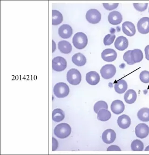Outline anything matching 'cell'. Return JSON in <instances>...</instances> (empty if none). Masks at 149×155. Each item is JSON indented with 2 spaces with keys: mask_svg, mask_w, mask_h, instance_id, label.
Segmentation results:
<instances>
[{
  "mask_svg": "<svg viewBox=\"0 0 149 155\" xmlns=\"http://www.w3.org/2000/svg\"><path fill=\"white\" fill-rule=\"evenodd\" d=\"M55 135L61 139L67 138L71 135V126L66 123H61L55 126L54 129Z\"/></svg>",
  "mask_w": 149,
  "mask_h": 155,
  "instance_id": "cell-1",
  "label": "cell"
},
{
  "mask_svg": "<svg viewBox=\"0 0 149 155\" xmlns=\"http://www.w3.org/2000/svg\"><path fill=\"white\" fill-rule=\"evenodd\" d=\"M74 46L78 49H82L88 44V38L84 33L78 32L74 35L72 39Z\"/></svg>",
  "mask_w": 149,
  "mask_h": 155,
  "instance_id": "cell-2",
  "label": "cell"
},
{
  "mask_svg": "<svg viewBox=\"0 0 149 155\" xmlns=\"http://www.w3.org/2000/svg\"><path fill=\"white\" fill-rule=\"evenodd\" d=\"M54 93L56 97L59 98L66 97L70 93V88L66 84L63 82L58 83L55 85Z\"/></svg>",
  "mask_w": 149,
  "mask_h": 155,
  "instance_id": "cell-3",
  "label": "cell"
},
{
  "mask_svg": "<svg viewBox=\"0 0 149 155\" xmlns=\"http://www.w3.org/2000/svg\"><path fill=\"white\" fill-rule=\"evenodd\" d=\"M68 82L73 85H78L82 80V75L79 71L76 69L69 70L67 74Z\"/></svg>",
  "mask_w": 149,
  "mask_h": 155,
  "instance_id": "cell-4",
  "label": "cell"
},
{
  "mask_svg": "<svg viewBox=\"0 0 149 155\" xmlns=\"http://www.w3.org/2000/svg\"><path fill=\"white\" fill-rule=\"evenodd\" d=\"M67 61L64 58L57 57L54 58L52 61V69L55 71L61 72L64 71L66 68Z\"/></svg>",
  "mask_w": 149,
  "mask_h": 155,
  "instance_id": "cell-5",
  "label": "cell"
},
{
  "mask_svg": "<svg viewBox=\"0 0 149 155\" xmlns=\"http://www.w3.org/2000/svg\"><path fill=\"white\" fill-rule=\"evenodd\" d=\"M116 73V67L112 64L105 65L100 70L101 76L105 79H109L113 78Z\"/></svg>",
  "mask_w": 149,
  "mask_h": 155,
  "instance_id": "cell-6",
  "label": "cell"
},
{
  "mask_svg": "<svg viewBox=\"0 0 149 155\" xmlns=\"http://www.w3.org/2000/svg\"><path fill=\"white\" fill-rule=\"evenodd\" d=\"M86 18L90 23L97 24L101 21V14L97 9H91L87 12Z\"/></svg>",
  "mask_w": 149,
  "mask_h": 155,
  "instance_id": "cell-7",
  "label": "cell"
},
{
  "mask_svg": "<svg viewBox=\"0 0 149 155\" xmlns=\"http://www.w3.org/2000/svg\"><path fill=\"white\" fill-rule=\"evenodd\" d=\"M135 134L138 138L143 139L147 137L149 134V127L145 124H138L135 128Z\"/></svg>",
  "mask_w": 149,
  "mask_h": 155,
  "instance_id": "cell-8",
  "label": "cell"
},
{
  "mask_svg": "<svg viewBox=\"0 0 149 155\" xmlns=\"http://www.w3.org/2000/svg\"><path fill=\"white\" fill-rule=\"evenodd\" d=\"M138 31L142 34H146L149 33V18L143 17L137 22Z\"/></svg>",
  "mask_w": 149,
  "mask_h": 155,
  "instance_id": "cell-9",
  "label": "cell"
},
{
  "mask_svg": "<svg viewBox=\"0 0 149 155\" xmlns=\"http://www.w3.org/2000/svg\"><path fill=\"white\" fill-rule=\"evenodd\" d=\"M101 57L105 61L111 62L114 61L117 58V53L114 49L107 48L102 52Z\"/></svg>",
  "mask_w": 149,
  "mask_h": 155,
  "instance_id": "cell-10",
  "label": "cell"
},
{
  "mask_svg": "<svg viewBox=\"0 0 149 155\" xmlns=\"http://www.w3.org/2000/svg\"><path fill=\"white\" fill-rule=\"evenodd\" d=\"M116 138V134L114 130L108 129L103 132L102 140L106 144H111L115 141Z\"/></svg>",
  "mask_w": 149,
  "mask_h": 155,
  "instance_id": "cell-11",
  "label": "cell"
},
{
  "mask_svg": "<svg viewBox=\"0 0 149 155\" xmlns=\"http://www.w3.org/2000/svg\"><path fill=\"white\" fill-rule=\"evenodd\" d=\"M73 33L71 27L68 24H63L58 29L59 35L64 39L71 38Z\"/></svg>",
  "mask_w": 149,
  "mask_h": 155,
  "instance_id": "cell-12",
  "label": "cell"
},
{
  "mask_svg": "<svg viewBox=\"0 0 149 155\" xmlns=\"http://www.w3.org/2000/svg\"><path fill=\"white\" fill-rule=\"evenodd\" d=\"M108 19L109 22L112 25H117L121 23L123 20V17L120 12L113 11L109 14Z\"/></svg>",
  "mask_w": 149,
  "mask_h": 155,
  "instance_id": "cell-13",
  "label": "cell"
},
{
  "mask_svg": "<svg viewBox=\"0 0 149 155\" xmlns=\"http://www.w3.org/2000/svg\"><path fill=\"white\" fill-rule=\"evenodd\" d=\"M111 110L114 114L119 115L123 113L125 109V105L121 100H114L111 104Z\"/></svg>",
  "mask_w": 149,
  "mask_h": 155,
  "instance_id": "cell-14",
  "label": "cell"
},
{
  "mask_svg": "<svg viewBox=\"0 0 149 155\" xmlns=\"http://www.w3.org/2000/svg\"><path fill=\"white\" fill-rule=\"evenodd\" d=\"M122 29L124 33L127 36H132L136 32V28L133 23L130 21H125L122 24Z\"/></svg>",
  "mask_w": 149,
  "mask_h": 155,
  "instance_id": "cell-15",
  "label": "cell"
},
{
  "mask_svg": "<svg viewBox=\"0 0 149 155\" xmlns=\"http://www.w3.org/2000/svg\"><path fill=\"white\" fill-rule=\"evenodd\" d=\"M100 78L98 73L95 71L87 73L86 76L87 82L91 85H96L100 81Z\"/></svg>",
  "mask_w": 149,
  "mask_h": 155,
  "instance_id": "cell-16",
  "label": "cell"
},
{
  "mask_svg": "<svg viewBox=\"0 0 149 155\" xmlns=\"http://www.w3.org/2000/svg\"><path fill=\"white\" fill-rule=\"evenodd\" d=\"M115 47L118 50L123 51L128 48L129 45V41L125 37L120 36L118 37L115 41Z\"/></svg>",
  "mask_w": 149,
  "mask_h": 155,
  "instance_id": "cell-17",
  "label": "cell"
},
{
  "mask_svg": "<svg viewBox=\"0 0 149 155\" xmlns=\"http://www.w3.org/2000/svg\"><path fill=\"white\" fill-rule=\"evenodd\" d=\"M118 124L119 127L123 129L129 128L131 124V119L128 115H121L118 118Z\"/></svg>",
  "mask_w": 149,
  "mask_h": 155,
  "instance_id": "cell-18",
  "label": "cell"
},
{
  "mask_svg": "<svg viewBox=\"0 0 149 155\" xmlns=\"http://www.w3.org/2000/svg\"><path fill=\"white\" fill-rule=\"evenodd\" d=\"M72 61L76 65L81 67L85 64L87 60L84 54L81 53H78L73 55Z\"/></svg>",
  "mask_w": 149,
  "mask_h": 155,
  "instance_id": "cell-19",
  "label": "cell"
},
{
  "mask_svg": "<svg viewBox=\"0 0 149 155\" xmlns=\"http://www.w3.org/2000/svg\"><path fill=\"white\" fill-rule=\"evenodd\" d=\"M58 47L60 51L65 54H70L72 49L71 43L67 41H60L58 43Z\"/></svg>",
  "mask_w": 149,
  "mask_h": 155,
  "instance_id": "cell-20",
  "label": "cell"
},
{
  "mask_svg": "<svg viewBox=\"0 0 149 155\" xmlns=\"http://www.w3.org/2000/svg\"><path fill=\"white\" fill-rule=\"evenodd\" d=\"M128 88V85L125 80L120 79L117 81L114 85L115 91L118 94H123L125 92Z\"/></svg>",
  "mask_w": 149,
  "mask_h": 155,
  "instance_id": "cell-21",
  "label": "cell"
},
{
  "mask_svg": "<svg viewBox=\"0 0 149 155\" xmlns=\"http://www.w3.org/2000/svg\"><path fill=\"white\" fill-rule=\"evenodd\" d=\"M137 98V95L136 91L132 89L128 90L124 96V99L125 102L130 104H133L136 101Z\"/></svg>",
  "mask_w": 149,
  "mask_h": 155,
  "instance_id": "cell-22",
  "label": "cell"
},
{
  "mask_svg": "<svg viewBox=\"0 0 149 155\" xmlns=\"http://www.w3.org/2000/svg\"><path fill=\"white\" fill-rule=\"evenodd\" d=\"M131 57L132 61L135 64L139 63L143 59V53L140 49H133L131 51Z\"/></svg>",
  "mask_w": 149,
  "mask_h": 155,
  "instance_id": "cell-23",
  "label": "cell"
},
{
  "mask_svg": "<svg viewBox=\"0 0 149 155\" xmlns=\"http://www.w3.org/2000/svg\"><path fill=\"white\" fill-rule=\"evenodd\" d=\"M138 119L144 122L149 121V108H143L140 109L137 114Z\"/></svg>",
  "mask_w": 149,
  "mask_h": 155,
  "instance_id": "cell-24",
  "label": "cell"
},
{
  "mask_svg": "<svg viewBox=\"0 0 149 155\" xmlns=\"http://www.w3.org/2000/svg\"><path fill=\"white\" fill-rule=\"evenodd\" d=\"M52 117L54 122H61L65 119V114L64 111L61 109H56L53 111Z\"/></svg>",
  "mask_w": 149,
  "mask_h": 155,
  "instance_id": "cell-25",
  "label": "cell"
},
{
  "mask_svg": "<svg viewBox=\"0 0 149 155\" xmlns=\"http://www.w3.org/2000/svg\"><path fill=\"white\" fill-rule=\"evenodd\" d=\"M111 113L108 110L102 109L98 112L97 118L99 121L105 122L111 118Z\"/></svg>",
  "mask_w": 149,
  "mask_h": 155,
  "instance_id": "cell-26",
  "label": "cell"
},
{
  "mask_svg": "<svg viewBox=\"0 0 149 155\" xmlns=\"http://www.w3.org/2000/svg\"><path fill=\"white\" fill-rule=\"evenodd\" d=\"M63 21V16L58 10H52V25H58Z\"/></svg>",
  "mask_w": 149,
  "mask_h": 155,
  "instance_id": "cell-27",
  "label": "cell"
},
{
  "mask_svg": "<svg viewBox=\"0 0 149 155\" xmlns=\"http://www.w3.org/2000/svg\"><path fill=\"white\" fill-rule=\"evenodd\" d=\"M131 148L133 151H142L144 148V145L142 141L136 139L132 142Z\"/></svg>",
  "mask_w": 149,
  "mask_h": 155,
  "instance_id": "cell-28",
  "label": "cell"
},
{
  "mask_svg": "<svg viewBox=\"0 0 149 155\" xmlns=\"http://www.w3.org/2000/svg\"><path fill=\"white\" fill-rule=\"evenodd\" d=\"M108 106L107 103L104 101H99L94 105V110L95 113L98 114L99 111L102 109L108 110Z\"/></svg>",
  "mask_w": 149,
  "mask_h": 155,
  "instance_id": "cell-29",
  "label": "cell"
},
{
  "mask_svg": "<svg viewBox=\"0 0 149 155\" xmlns=\"http://www.w3.org/2000/svg\"><path fill=\"white\" fill-rule=\"evenodd\" d=\"M115 38H116V35L113 34L107 35L104 38V45L105 46L110 45L114 42Z\"/></svg>",
  "mask_w": 149,
  "mask_h": 155,
  "instance_id": "cell-30",
  "label": "cell"
},
{
  "mask_svg": "<svg viewBox=\"0 0 149 155\" xmlns=\"http://www.w3.org/2000/svg\"><path fill=\"white\" fill-rule=\"evenodd\" d=\"M140 80L143 83L147 84L149 83V72L144 71L141 72L139 76Z\"/></svg>",
  "mask_w": 149,
  "mask_h": 155,
  "instance_id": "cell-31",
  "label": "cell"
},
{
  "mask_svg": "<svg viewBox=\"0 0 149 155\" xmlns=\"http://www.w3.org/2000/svg\"><path fill=\"white\" fill-rule=\"evenodd\" d=\"M131 51H132L131 50L127 51L124 54V55H123V59H124V61L126 62L128 64L130 65L135 64V63L132 61L131 57Z\"/></svg>",
  "mask_w": 149,
  "mask_h": 155,
  "instance_id": "cell-32",
  "label": "cell"
},
{
  "mask_svg": "<svg viewBox=\"0 0 149 155\" xmlns=\"http://www.w3.org/2000/svg\"><path fill=\"white\" fill-rule=\"evenodd\" d=\"M148 4L146 3H133V6L136 10L140 12L145 11L147 9Z\"/></svg>",
  "mask_w": 149,
  "mask_h": 155,
  "instance_id": "cell-33",
  "label": "cell"
},
{
  "mask_svg": "<svg viewBox=\"0 0 149 155\" xmlns=\"http://www.w3.org/2000/svg\"><path fill=\"white\" fill-rule=\"evenodd\" d=\"M103 6L105 9L108 10H112L113 9H116L119 4L118 3H113V4H110L109 3H103Z\"/></svg>",
  "mask_w": 149,
  "mask_h": 155,
  "instance_id": "cell-34",
  "label": "cell"
},
{
  "mask_svg": "<svg viewBox=\"0 0 149 155\" xmlns=\"http://www.w3.org/2000/svg\"><path fill=\"white\" fill-rule=\"evenodd\" d=\"M108 151H121L120 147L116 145H112L109 146L107 150Z\"/></svg>",
  "mask_w": 149,
  "mask_h": 155,
  "instance_id": "cell-35",
  "label": "cell"
},
{
  "mask_svg": "<svg viewBox=\"0 0 149 155\" xmlns=\"http://www.w3.org/2000/svg\"><path fill=\"white\" fill-rule=\"evenodd\" d=\"M58 142L57 139L53 137L52 138V151H55L58 149Z\"/></svg>",
  "mask_w": 149,
  "mask_h": 155,
  "instance_id": "cell-36",
  "label": "cell"
},
{
  "mask_svg": "<svg viewBox=\"0 0 149 155\" xmlns=\"http://www.w3.org/2000/svg\"><path fill=\"white\" fill-rule=\"evenodd\" d=\"M145 54V58L149 61V45H147L144 49Z\"/></svg>",
  "mask_w": 149,
  "mask_h": 155,
  "instance_id": "cell-37",
  "label": "cell"
},
{
  "mask_svg": "<svg viewBox=\"0 0 149 155\" xmlns=\"http://www.w3.org/2000/svg\"><path fill=\"white\" fill-rule=\"evenodd\" d=\"M53 42V52L55 50V43L54 41L53 40L52 41Z\"/></svg>",
  "mask_w": 149,
  "mask_h": 155,
  "instance_id": "cell-38",
  "label": "cell"
},
{
  "mask_svg": "<svg viewBox=\"0 0 149 155\" xmlns=\"http://www.w3.org/2000/svg\"><path fill=\"white\" fill-rule=\"evenodd\" d=\"M145 151H149V146H147V147H146L145 148V150H144Z\"/></svg>",
  "mask_w": 149,
  "mask_h": 155,
  "instance_id": "cell-39",
  "label": "cell"
},
{
  "mask_svg": "<svg viewBox=\"0 0 149 155\" xmlns=\"http://www.w3.org/2000/svg\"></svg>",
  "mask_w": 149,
  "mask_h": 155,
  "instance_id": "cell-40",
  "label": "cell"
}]
</instances>
